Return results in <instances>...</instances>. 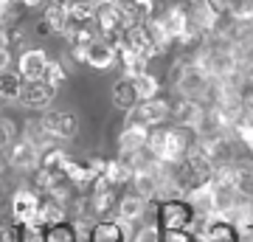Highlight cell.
I'll return each mask as SVG.
<instances>
[{
	"mask_svg": "<svg viewBox=\"0 0 253 242\" xmlns=\"http://www.w3.org/2000/svg\"><path fill=\"white\" fill-rule=\"evenodd\" d=\"M169 116H172L169 101L149 99V101H141L138 107H132L129 113H126V124H135V127H146V130H152V127L163 124Z\"/></svg>",
	"mask_w": 253,
	"mask_h": 242,
	"instance_id": "6da1fadb",
	"label": "cell"
},
{
	"mask_svg": "<svg viewBox=\"0 0 253 242\" xmlns=\"http://www.w3.org/2000/svg\"><path fill=\"white\" fill-rule=\"evenodd\" d=\"M40 124L45 127V133L54 141H68L79 133V118L73 116L71 110H48Z\"/></svg>",
	"mask_w": 253,
	"mask_h": 242,
	"instance_id": "7a4b0ae2",
	"label": "cell"
},
{
	"mask_svg": "<svg viewBox=\"0 0 253 242\" xmlns=\"http://www.w3.org/2000/svg\"><path fill=\"white\" fill-rule=\"evenodd\" d=\"M177 90H180L183 99L200 101L208 93V76L200 71L197 65H183L177 71Z\"/></svg>",
	"mask_w": 253,
	"mask_h": 242,
	"instance_id": "3957f363",
	"label": "cell"
},
{
	"mask_svg": "<svg viewBox=\"0 0 253 242\" xmlns=\"http://www.w3.org/2000/svg\"><path fill=\"white\" fill-rule=\"evenodd\" d=\"M191 220H194V211L189 208L186 200H172V203H163L161 206V223L158 228L166 231H189Z\"/></svg>",
	"mask_w": 253,
	"mask_h": 242,
	"instance_id": "277c9868",
	"label": "cell"
},
{
	"mask_svg": "<svg viewBox=\"0 0 253 242\" xmlns=\"http://www.w3.org/2000/svg\"><path fill=\"white\" fill-rule=\"evenodd\" d=\"M186 203L194 211V217H208V220H217V189L214 183H203L194 186L186 194Z\"/></svg>",
	"mask_w": 253,
	"mask_h": 242,
	"instance_id": "5b68a950",
	"label": "cell"
},
{
	"mask_svg": "<svg viewBox=\"0 0 253 242\" xmlns=\"http://www.w3.org/2000/svg\"><path fill=\"white\" fill-rule=\"evenodd\" d=\"M93 20H96L99 31L104 34V40H107V37L121 34L126 26H132V23L126 20L124 11L118 9V6H113V3H99V6H96V14H93Z\"/></svg>",
	"mask_w": 253,
	"mask_h": 242,
	"instance_id": "8992f818",
	"label": "cell"
},
{
	"mask_svg": "<svg viewBox=\"0 0 253 242\" xmlns=\"http://www.w3.org/2000/svg\"><path fill=\"white\" fill-rule=\"evenodd\" d=\"M121 43H124V51H132V54L144 56V59H149V56H158L161 51L152 45V40H149V31H146V26H126L124 31H121Z\"/></svg>",
	"mask_w": 253,
	"mask_h": 242,
	"instance_id": "52a82bcc",
	"label": "cell"
},
{
	"mask_svg": "<svg viewBox=\"0 0 253 242\" xmlns=\"http://www.w3.org/2000/svg\"><path fill=\"white\" fill-rule=\"evenodd\" d=\"M54 93L56 90L45 82H23V90H20V101L31 110H45L51 101H54Z\"/></svg>",
	"mask_w": 253,
	"mask_h": 242,
	"instance_id": "ba28073f",
	"label": "cell"
},
{
	"mask_svg": "<svg viewBox=\"0 0 253 242\" xmlns=\"http://www.w3.org/2000/svg\"><path fill=\"white\" fill-rule=\"evenodd\" d=\"M116 51H113V45H107L104 40H93L87 48H82V62L90 65V68H96V71H107V68H113V62H116Z\"/></svg>",
	"mask_w": 253,
	"mask_h": 242,
	"instance_id": "9c48e42d",
	"label": "cell"
},
{
	"mask_svg": "<svg viewBox=\"0 0 253 242\" xmlns=\"http://www.w3.org/2000/svg\"><path fill=\"white\" fill-rule=\"evenodd\" d=\"M45 65H48L45 51H40V48L26 51V54L20 56V62H17L20 79H23V82H40V79H42V73H45Z\"/></svg>",
	"mask_w": 253,
	"mask_h": 242,
	"instance_id": "30bf717a",
	"label": "cell"
},
{
	"mask_svg": "<svg viewBox=\"0 0 253 242\" xmlns=\"http://www.w3.org/2000/svg\"><path fill=\"white\" fill-rule=\"evenodd\" d=\"M146 138H149V130L146 127L124 124V130L118 135V152H121V158H129V155L146 149Z\"/></svg>",
	"mask_w": 253,
	"mask_h": 242,
	"instance_id": "8fae6325",
	"label": "cell"
},
{
	"mask_svg": "<svg viewBox=\"0 0 253 242\" xmlns=\"http://www.w3.org/2000/svg\"><path fill=\"white\" fill-rule=\"evenodd\" d=\"M40 158H42V155L37 152L28 141H23V138L11 146V152H9V163L20 172H34L37 166H40Z\"/></svg>",
	"mask_w": 253,
	"mask_h": 242,
	"instance_id": "7c38bea8",
	"label": "cell"
},
{
	"mask_svg": "<svg viewBox=\"0 0 253 242\" xmlns=\"http://www.w3.org/2000/svg\"><path fill=\"white\" fill-rule=\"evenodd\" d=\"M144 214H146V200L138 197L135 192L126 194V197H121L116 203V220H121V223L135 225L138 220H144Z\"/></svg>",
	"mask_w": 253,
	"mask_h": 242,
	"instance_id": "4fadbf2b",
	"label": "cell"
},
{
	"mask_svg": "<svg viewBox=\"0 0 253 242\" xmlns=\"http://www.w3.org/2000/svg\"><path fill=\"white\" fill-rule=\"evenodd\" d=\"M42 23H45L48 31H54V34H68V28H71L68 0H54L45 9V20H42Z\"/></svg>",
	"mask_w": 253,
	"mask_h": 242,
	"instance_id": "5bb4252c",
	"label": "cell"
},
{
	"mask_svg": "<svg viewBox=\"0 0 253 242\" xmlns=\"http://www.w3.org/2000/svg\"><path fill=\"white\" fill-rule=\"evenodd\" d=\"M203 113H206V107H200V101H189L183 99L177 107H174V121H177V127H183V130H197L200 118H203Z\"/></svg>",
	"mask_w": 253,
	"mask_h": 242,
	"instance_id": "9a60e30c",
	"label": "cell"
},
{
	"mask_svg": "<svg viewBox=\"0 0 253 242\" xmlns=\"http://www.w3.org/2000/svg\"><path fill=\"white\" fill-rule=\"evenodd\" d=\"M113 104H116L118 110H124V113H129L132 107H138V104H141V101H138L135 88H132V79L121 76V79L113 85Z\"/></svg>",
	"mask_w": 253,
	"mask_h": 242,
	"instance_id": "2e32d148",
	"label": "cell"
},
{
	"mask_svg": "<svg viewBox=\"0 0 253 242\" xmlns=\"http://www.w3.org/2000/svg\"><path fill=\"white\" fill-rule=\"evenodd\" d=\"M65 217H68V211H65V203H59V200L54 197H40V220H42V225L45 228H56V225L65 223Z\"/></svg>",
	"mask_w": 253,
	"mask_h": 242,
	"instance_id": "e0dca14e",
	"label": "cell"
},
{
	"mask_svg": "<svg viewBox=\"0 0 253 242\" xmlns=\"http://www.w3.org/2000/svg\"><path fill=\"white\" fill-rule=\"evenodd\" d=\"M161 23H163V28H166L169 40L174 43V40H180L183 31L189 28L191 17H189V11H186V9H166V14L161 17Z\"/></svg>",
	"mask_w": 253,
	"mask_h": 242,
	"instance_id": "ac0fdd59",
	"label": "cell"
},
{
	"mask_svg": "<svg viewBox=\"0 0 253 242\" xmlns=\"http://www.w3.org/2000/svg\"><path fill=\"white\" fill-rule=\"evenodd\" d=\"M96 0H68V14H71V26H90L93 14H96Z\"/></svg>",
	"mask_w": 253,
	"mask_h": 242,
	"instance_id": "d6986e66",
	"label": "cell"
},
{
	"mask_svg": "<svg viewBox=\"0 0 253 242\" xmlns=\"http://www.w3.org/2000/svg\"><path fill=\"white\" fill-rule=\"evenodd\" d=\"M101 178L107 180V186H124V183H129L132 180V169L126 166L121 158H116V161H107V166H104V175Z\"/></svg>",
	"mask_w": 253,
	"mask_h": 242,
	"instance_id": "ffe728a7",
	"label": "cell"
},
{
	"mask_svg": "<svg viewBox=\"0 0 253 242\" xmlns=\"http://www.w3.org/2000/svg\"><path fill=\"white\" fill-rule=\"evenodd\" d=\"M20 90H23V79H20L17 71L0 73V99L14 101V99H20Z\"/></svg>",
	"mask_w": 253,
	"mask_h": 242,
	"instance_id": "44dd1931",
	"label": "cell"
},
{
	"mask_svg": "<svg viewBox=\"0 0 253 242\" xmlns=\"http://www.w3.org/2000/svg\"><path fill=\"white\" fill-rule=\"evenodd\" d=\"M132 88H135V93H138V101H149V99H158V79H155L152 73L146 71V73H141V76H135L132 79Z\"/></svg>",
	"mask_w": 253,
	"mask_h": 242,
	"instance_id": "7402d4cb",
	"label": "cell"
},
{
	"mask_svg": "<svg viewBox=\"0 0 253 242\" xmlns=\"http://www.w3.org/2000/svg\"><path fill=\"white\" fill-rule=\"evenodd\" d=\"M118 56H121V62H124V76L126 79H135V76L146 73V62H149V59L132 54V51H121Z\"/></svg>",
	"mask_w": 253,
	"mask_h": 242,
	"instance_id": "603a6c76",
	"label": "cell"
},
{
	"mask_svg": "<svg viewBox=\"0 0 253 242\" xmlns=\"http://www.w3.org/2000/svg\"><path fill=\"white\" fill-rule=\"evenodd\" d=\"M206 240L208 242H236V231H234V225L214 220V223H211V228H208Z\"/></svg>",
	"mask_w": 253,
	"mask_h": 242,
	"instance_id": "cb8c5ba5",
	"label": "cell"
},
{
	"mask_svg": "<svg viewBox=\"0 0 253 242\" xmlns=\"http://www.w3.org/2000/svg\"><path fill=\"white\" fill-rule=\"evenodd\" d=\"M65 76H68V73H65L62 62H48L45 65V73H42V82H45V85H51V88L56 90L65 82Z\"/></svg>",
	"mask_w": 253,
	"mask_h": 242,
	"instance_id": "d4e9b609",
	"label": "cell"
},
{
	"mask_svg": "<svg viewBox=\"0 0 253 242\" xmlns=\"http://www.w3.org/2000/svg\"><path fill=\"white\" fill-rule=\"evenodd\" d=\"M45 242H76V234L65 225H56V228H48Z\"/></svg>",
	"mask_w": 253,
	"mask_h": 242,
	"instance_id": "484cf974",
	"label": "cell"
},
{
	"mask_svg": "<svg viewBox=\"0 0 253 242\" xmlns=\"http://www.w3.org/2000/svg\"><path fill=\"white\" fill-rule=\"evenodd\" d=\"M132 242H161V228L158 225H144V228H138Z\"/></svg>",
	"mask_w": 253,
	"mask_h": 242,
	"instance_id": "4316f807",
	"label": "cell"
},
{
	"mask_svg": "<svg viewBox=\"0 0 253 242\" xmlns=\"http://www.w3.org/2000/svg\"><path fill=\"white\" fill-rule=\"evenodd\" d=\"M11 138H14V127H11V121L9 118H0V149L9 146Z\"/></svg>",
	"mask_w": 253,
	"mask_h": 242,
	"instance_id": "83f0119b",
	"label": "cell"
},
{
	"mask_svg": "<svg viewBox=\"0 0 253 242\" xmlns=\"http://www.w3.org/2000/svg\"><path fill=\"white\" fill-rule=\"evenodd\" d=\"M161 242H194V240H191V234H186V231H166L161 237Z\"/></svg>",
	"mask_w": 253,
	"mask_h": 242,
	"instance_id": "f1b7e54d",
	"label": "cell"
},
{
	"mask_svg": "<svg viewBox=\"0 0 253 242\" xmlns=\"http://www.w3.org/2000/svg\"><path fill=\"white\" fill-rule=\"evenodd\" d=\"M23 242H45V231H28V228H23Z\"/></svg>",
	"mask_w": 253,
	"mask_h": 242,
	"instance_id": "f546056e",
	"label": "cell"
},
{
	"mask_svg": "<svg viewBox=\"0 0 253 242\" xmlns=\"http://www.w3.org/2000/svg\"><path fill=\"white\" fill-rule=\"evenodd\" d=\"M9 65H11V54H9V48H0V73H6V71H9Z\"/></svg>",
	"mask_w": 253,
	"mask_h": 242,
	"instance_id": "4dcf8cb0",
	"label": "cell"
},
{
	"mask_svg": "<svg viewBox=\"0 0 253 242\" xmlns=\"http://www.w3.org/2000/svg\"><path fill=\"white\" fill-rule=\"evenodd\" d=\"M132 3H135V0H113V6H118L121 11H126L129 6H132Z\"/></svg>",
	"mask_w": 253,
	"mask_h": 242,
	"instance_id": "1f68e13d",
	"label": "cell"
},
{
	"mask_svg": "<svg viewBox=\"0 0 253 242\" xmlns=\"http://www.w3.org/2000/svg\"><path fill=\"white\" fill-rule=\"evenodd\" d=\"M20 3H23V6H28V9H37V6H40L42 0H20Z\"/></svg>",
	"mask_w": 253,
	"mask_h": 242,
	"instance_id": "d6a6232c",
	"label": "cell"
},
{
	"mask_svg": "<svg viewBox=\"0 0 253 242\" xmlns=\"http://www.w3.org/2000/svg\"><path fill=\"white\" fill-rule=\"evenodd\" d=\"M6 166H9V161H6V158L0 155V178H3V172H6Z\"/></svg>",
	"mask_w": 253,
	"mask_h": 242,
	"instance_id": "836d02e7",
	"label": "cell"
},
{
	"mask_svg": "<svg viewBox=\"0 0 253 242\" xmlns=\"http://www.w3.org/2000/svg\"><path fill=\"white\" fill-rule=\"evenodd\" d=\"M186 3H203V0H186Z\"/></svg>",
	"mask_w": 253,
	"mask_h": 242,
	"instance_id": "e575fe53",
	"label": "cell"
},
{
	"mask_svg": "<svg viewBox=\"0 0 253 242\" xmlns=\"http://www.w3.org/2000/svg\"><path fill=\"white\" fill-rule=\"evenodd\" d=\"M96 3H113V0H96Z\"/></svg>",
	"mask_w": 253,
	"mask_h": 242,
	"instance_id": "d590c367",
	"label": "cell"
},
{
	"mask_svg": "<svg viewBox=\"0 0 253 242\" xmlns=\"http://www.w3.org/2000/svg\"><path fill=\"white\" fill-rule=\"evenodd\" d=\"M0 101H3V99H0Z\"/></svg>",
	"mask_w": 253,
	"mask_h": 242,
	"instance_id": "8d00e7d4",
	"label": "cell"
}]
</instances>
